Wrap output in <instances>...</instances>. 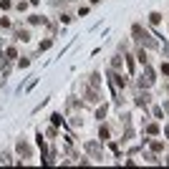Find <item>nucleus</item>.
<instances>
[{
  "label": "nucleus",
  "instance_id": "423d86ee",
  "mask_svg": "<svg viewBox=\"0 0 169 169\" xmlns=\"http://www.w3.org/2000/svg\"><path fill=\"white\" fill-rule=\"evenodd\" d=\"M15 35H18V38H20V41H28V30H18Z\"/></svg>",
  "mask_w": 169,
  "mask_h": 169
},
{
  "label": "nucleus",
  "instance_id": "7ed1b4c3",
  "mask_svg": "<svg viewBox=\"0 0 169 169\" xmlns=\"http://www.w3.org/2000/svg\"><path fill=\"white\" fill-rule=\"evenodd\" d=\"M86 149H88V152H91L93 157H96V159L101 157V154H99V146H96V144H86Z\"/></svg>",
  "mask_w": 169,
  "mask_h": 169
},
{
  "label": "nucleus",
  "instance_id": "f03ea898",
  "mask_svg": "<svg viewBox=\"0 0 169 169\" xmlns=\"http://www.w3.org/2000/svg\"><path fill=\"white\" fill-rule=\"evenodd\" d=\"M86 96H88V101H99V93L93 91V86H91V88L86 91Z\"/></svg>",
  "mask_w": 169,
  "mask_h": 169
},
{
  "label": "nucleus",
  "instance_id": "20e7f679",
  "mask_svg": "<svg viewBox=\"0 0 169 169\" xmlns=\"http://www.w3.org/2000/svg\"><path fill=\"white\" fill-rule=\"evenodd\" d=\"M18 152H20V154H25V157H28V154H30V146L20 141V144H18Z\"/></svg>",
  "mask_w": 169,
  "mask_h": 169
},
{
  "label": "nucleus",
  "instance_id": "6e6552de",
  "mask_svg": "<svg viewBox=\"0 0 169 169\" xmlns=\"http://www.w3.org/2000/svg\"><path fill=\"white\" fill-rule=\"evenodd\" d=\"M51 119H53V124H56V126H58V124H61V121H63V119H61V114H53V116H51Z\"/></svg>",
  "mask_w": 169,
  "mask_h": 169
},
{
  "label": "nucleus",
  "instance_id": "0eeeda50",
  "mask_svg": "<svg viewBox=\"0 0 169 169\" xmlns=\"http://www.w3.org/2000/svg\"><path fill=\"white\" fill-rule=\"evenodd\" d=\"M111 78H114V83H116V86H124V83H126L121 76H111Z\"/></svg>",
  "mask_w": 169,
  "mask_h": 169
},
{
  "label": "nucleus",
  "instance_id": "39448f33",
  "mask_svg": "<svg viewBox=\"0 0 169 169\" xmlns=\"http://www.w3.org/2000/svg\"><path fill=\"white\" fill-rule=\"evenodd\" d=\"M149 20H152V23H159L162 15H159V13H152V15H149Z\"/></svg>",
  "mask_w": 169,
  "mask_h": 169
},
{
  "label": "nucleus",
  "instance_id": "f257e3e1",
  "mask_svg": "<svg viewBox=\"0 0 169 169\" xmlns=\"http://www.w3.org/2000/svg\"><path fill=\"white\" fill-rule=\"evenodd\" d=\"M134 35H136V38H139V43H146V46H154V41L152 38H149V35L141 30V25H134Z\"/></svg>",
  "mask_w": 169,
  "mask_h": 169
}]
</instances>
